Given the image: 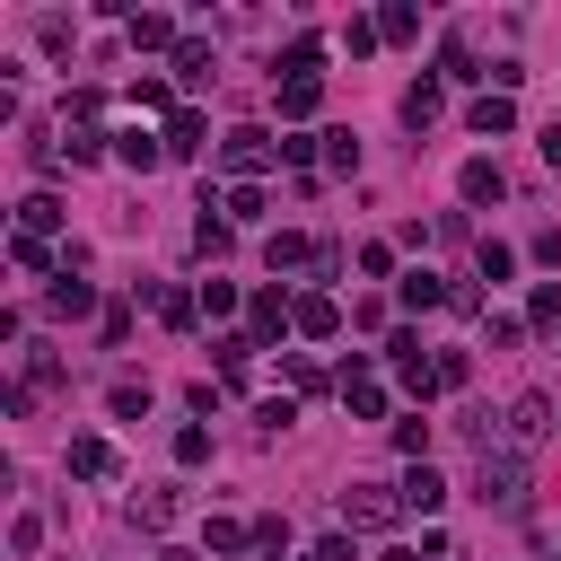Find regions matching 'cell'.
Returning a JSON list of instances; mask_svg holds the SVG:
<instances>
[{"label":"cell","instance_id":"32","mask_svg":"<svg viewBox=\"0 0 561 561\" xmlns=\"http://www.w3.org/2000/svg\"><path fill=\"white\" fill-rule=\"evenodd\" d=\"M377 44H386V35H377V18H351V26H342V53H351V61H359V53H377Z\"/></svg>","mask_w":561,"mask_h":561},{"label":"cell","instance_id":"17","mask_svg":"<svg viewBox=\"0 0 561 561\" xmlns=\"http://www.w3.org/2000/svg\"><path fill=\"white\" fill-rule=\"evenodd\" d=\"M44 307H53V316H88V307H96V289H88V280H70V263H61V280L44 289Z\"/></svg>","mask_w":561,"mask_h":561},{"label":"cell","instance_id":"25","mask_svg":"<svg viewBox=\"0 0 561 561\" xmlns=\"http://www.w3.org/2000/svg\"><path fill=\"white\" fill-rule=\"evenodd\" d=\"M131 526H149V535L175 526V491H140V500H131Z\"/></svg>","mask_w":561,"mask_h":561},{"label":"cell","instance_id":"4","mask_svg":"<svg viewBox=\"0 0 561 561\" xmlns=\"http://www.w3.org/2000/svg\"><path fill=\"white\" fill-rule=\"evenodd\" d=\"M552 421H561V403H552V394H517V403H508V421H500V447H508V456H526Z\"/></svg>","mask_w":561,"mask_h":561},{"label":"cell","instance_id":"31","mask_svg":"<svg viewBox=\"0 0 561 561\" xmlns=\"http://www.w3.org/2000/svg\"><path fill=\"white\" fill-rule=\"evenodd\" d=\"M526 324H561V280H535V298H526Z\"/></svg>","mask_w":561,"mask_h":561},{"label":"cell","instance_id":"9","mask_svg":"<svg viewBox=\"0 0 561 561\" xmlns=\"http://www.w3.org/2000/svg\"><path fill=\"white\" fill-rule=\"evenodd\" d=\"M114 158H123L131 175H149V167L167 158V131H140V123H131V131H114Z\"/></svg>","mask_w":561,"mask_h":561},{"label":"cell","instance_id":"41","mask_svg":"<svg viewBox=\"0 0 561 561\" xmlns=\"http://www.w3.org/2000/svg\"><path fill=\"white\" fill-rule=\"evenodd\" d=\"M131 105H149V114H175V105H167V79H131Z\"/></svg>","mask_w":561,"mask_h":561},{"label":"cell","instance_id":"19","mask_svg":"<svg viewBox=\"0 0 561 561\" xmlns=\"http://www.w3.org/2000/svg\"><path fill=\"white\" fill-rule=\"evenodd\" d=\"M316 105H324V79H280V114L289 123H307Z\"/></svg>","mask_w":561,"mask_h":561},{"label":"cell","instance_id":"3","mask_svg":"<svg viewBox=\"0 0 561 561\" xmlns=\"http://www.w3.org/2000/svg\"><path fill=\"white\" fill-rule=\"evenodd\" d=\"M245 333H254V351H272L280 333H298V298L272 280V289H254V307H245Z\"/></svg>","mask_w":561,"mask_h":561},{"label":"cell","instance_id":"27","mask_svg":"<svg viewBox=\"0 0 561 561\" xmlns=\"http://www.w3.org/2000/svg\"><path fill=\"white\" fill-rule=\"evenodd\" d=\"M394 447H403L412 465H430V421H421V412H403V421H394Z\"/></svg>","mask_w":561,"mask_h":561},{"label":"cell","instance_id":"39","mask_svg":"<svg viewBox=\"0 0 561 561\" xmlns=\"http://www.w3.org/2000/svg\"><path fill=\"white\" fill-rule=\"evenodd\" d=\"M202 456H210V430L184 421V430H175V465H202Z\"/></svg>","mask_w":561,"mask_h":561},{"label":"cell","instance_id":"15","mask_svg":"<svg viewBox=\"0 0 561 561\" xmlns=\"http://www.w3.org/2000/svg\"><path fill=\"white\" fill-rule=\"evenodd\" d=\"M438 105H447V96H438V79H412V88H403V123H412V131H430V123H438Z\"/></svg>","mask_w":561,"mask_h":561},{"label":"cell","instance_id":"21","mask_svg":"<svg viewBox=\"0 0 561 561\" xmlns=\"http://www.w3.org/2000/svg\"><path fill=\"white\" fill-rule=\"evenodd\" d=\"M219 210H228V228H254V219H263V184H228Z\"/></svg>","mask_w":561,"mask_h":561},{"label":"cell","instance_id":"38","mask_svg":"<svg viewBox=\"0 0 561 561\" xmlns=\"http://www.w3.org/2000/svg\"><path fill=\"white\" fill-rule=\"evenodd\" d=\"M140 412H149V386L123 377V386H114V421H140Z\"/></svg>","mask_w":561,"mask_h":561},{"label":"cell","instance_id":"37","mask_svg":"<svg viewBox=\"0 0 561 561\" xmlns=\"http://www.w3.org/2000/svg\"><path fill=\"white\" fill-rule=\"evenodd\" d=\"M158 316H167V324H193V316H202V298H184V289H158Z\"/></svg>","mask_w":561,"mask_h":561},{"label":"cell","instance_id":"24","mask_svg":"<svg viewBox=\"0 0 561 561\" xmlns=\"http://www.w3.org/2000/svg\"><path fill=\"white\" fill-rule=\"evenodd\" d=\"M175 79H184V88H202V79H210V44H202V35H184V44H175Z\"/></svg>","mask_w":561,"mask_h":561},{"label":"cell","instance_id":"13","mask_svg":"<svg viewBox=\"0 0 561 561\" xmlns=\"http://www.w3.org/2000/svg\"><path fill=\"white\" fill-rule=\"evenodd\" d=\"M342 403H351L359 421H386V386H377V377H368L359 359H351V377H342Z\"/></svg>","mask_w":561,"mask_h":561},{"label":"cell","instance_id":"10","mask_svg":"<svg viewBox=\"0 0 561 561\" xmlns=\"http://www.w3.org/2000/svg\"><path fill=\"white\" fill-rule=\"evenodd\" d=\"M394 491H403V508H412V517H438V508H447V482H438L430 465H412V473H403Z\"/></svg>","mask_w":561,"mask_h":561},{"label":"cell","instance_id":"30","mask_svg":"<svg viewBox=\"0 0 561 561\" xmlns=\"http://www.w3.org/2000/svg\"><path fill=\"white\" fill-rule=\"evenodd\" d=\"M202 316L228 324V316H237V280H202Z\"/></svg>","mask_w":561,"mask_h":561},{"label":"cell","instance_id":"28","mask_svg":"<svg viewBox=\"0 0 561 561\" xmlns=\"http://www.w3.org/2000/svg\"><path fill=\"white\" fill-rule=\"evenodd\" d=\"M202 543L228 561V552H245V543H254V526H237V517H210V535H202Z\"/></svg>","mask_w":561,"mask_h":561},{"label":"cell","instance_id":"34","mask_svg":"<svg viewBox=\"0 0 561 561\" xmlns=\"http://www.w3.org/2000/svg\"><path fill=\"white\" fill-rule=\"evenodd\" d=\"M324 167L351 175V167H359V140H351V131H324Z\"/></svg>","mask_w":561,"mask_h":561},{"label":"cell","instance_id":"40","mask_svg":"<svg viewBox=\"0 0 561 561\" xmlns=\"http://www.w3.org/2000/svg\"><path fill=\"white\" fill-rule=\"evenodd\" d=\"M438 79H482V70H473V53H465V44H447V53H438Z\"/></svg>","mask_w":561,"mask_h":561},{"label":"cell","instance_id":"18","mask_svg":"<svg viewBox=\"0 0 561 561\" xmlns=\"http://www.w3.org/2000/svg\"><path fill=\"white\" fill-rule=\"evenodd\" d=\"M298 333H307V342H333V333H342V307H333V298H298Z\"/></svg>","mask_w":561,"mask_h":561},{"label":"cell","instance_id":"29","mask_svg":"<svg viewBox=\"0 0 561 561\" xmlns=\"http://www.w3.org/2000/svg\"><path fill=\"white\" fill-rule=\"evenodd\" d=\"M9 263H18V272H53V245H44V237H9Z\"/></svg>","mask_w":561,"mask_h":561},{"label":"cell","instance_id":"7","mask_svg":"<svg viewBox=\"0 0 561 561\" xmlns=\"http://www.w3.org/2000/svg\"><path fill=\"white\" fill-rule=\"evenodd\" d=\"M123 35H131V53H175L184 35H175V18H158V9H131L123 18Z\"/></svg>","mask_w":561,"mask_h":561},{"label":"cell","instance_id":"11","mask_svg":"<svg viewBox=\"0 0 561 561\" xmlns=\"http://www.w3.org/2000/svg\"><path fill=\"white\" fill-rule=\"evenodd\" d=\"M456 193H465V202H500V193H508V175H500L491 158H465V167H456Z\"/></svg>","mask_w":561,"mask_h":561},{"label":"cell","instance_id":"23","mask_svg":"<svg viewBox=\"0 0 561 561\" xmlns=\"http://www.w3.org/2000/svg\"><path fill=\"white\" fill-rule=\"evenodd\" d=\"M210 359H219V377L237 386V377H245V359H254V333H219V342H210Z\"/></svg>","mask_w":561,"mask_h":561},{"label":"cell","instance_id":"8","mask_svg":"<svg viewBox=\"0 0 561 561\" xmlns=\"http://www.w3.org/2000/svg\"><path fill=\"white\" fill-rule=\"evenodd\" d=\"M202 149H210V123H202L193 105H175V114H167V158H202Z\"/></svg>","mask_w":561,"mask_h":561},{"label":"cell","instance_id":"12","mask_svg":"<svg viewBox=\"0 0 561 561\" xmlns=\"http://www.w3.org/2000/svg\"><path fill=\"white\" fill-rule=\"evenodd\" d=\"M447 289H456V280H438V272H403V280H394V298H403L412 316H430V307H447Z\"/></svg>","mask_w":561,"mask_h":561},{"label":"cell","instance_id":"26","mask_svg":"<svg viewBox=\"0 0 561 561\" xmlns=\"http://www.w3.org/2000/svg\"><path fill=\"white\" fill-rule=\"evenodd\" d=\"M377 35H386V44H412V35H421V9H403V0L377 9Z\"/></svg>","mask_w":561,"mask_h":561},{"label":"cell","instance_id":"16","mask_svg":"<svg viewBox=\"0 0 561 561\" xmlns=\"http://www.w3.org/2000/svg\"><path fill=\"white\" fill-rule=\"evenodd\" d=\"M53 228H61V202L53 193H26L18 202V237H53Z\"/></svg>","mask_w":561,"mask_h":561},{"label":"cell","instance_id":"20","mask_svg":"<svg viewBox=\"0 0 561 561\" xmlns=\"http://www.w3.org/2000/svg\"><path fill=\"white\" fill-rule=\"evenodd\" d=\"M465 123H473L482 140H500V131L517 123V105H508V96H473V114H465Z\"/></svg>","mask_w":561,"mask_h":561},{"label":"cell","instance_id":"42","mask_svg":"<svg viewBox=\"0 0 561 561\" xmlns=\"http://www.w3.org/2000/svg\"><path fill=\"white\" fill-rule=\"evenodd\" d=\"M289 421H298V403H289V394H280V403H263V412H254V430H263V438H272V430H289Z\"/></svg>","mask_w":561,"mask_h":561},{"label":"cell","instance_id":"5","mask_svg":"<svg viewBox=\"0 0 561 561\" xmlns=\"http://www.w3.org/2000/svg\"><path fill=\"white\" fill-rule=\"evenodd\" d=\"M386 359H394V377H403V394H438V359L421 351V333H386Z\"/></svg>","mask_w":561,"mask_h":561},{"label":"cell","instance_id":"43","mask_svg":"<svg viewBox=\"0 0 561 561\" xmlns=\"http://www.w3.org/2000/svg\"><path fill=\"white\" fill-rule=\"evenodd\" d=\"M298 561H351V543H342V535H324V543H307Z\"/></svg>","mask_w":561,"mask_h":561},{"label":"cell","instance_id":"6","mask_svg":"<svg viewBox=\"0 0 561 561\" xmlns=\"http://www.w3.org/2000/svg\"><path fill=\"white\" fill-rule=\"evenodd\" d=\"M403 517V491H386V482H351L342 491V526H394Z\"/></svg>","mask_w":561,"mask_h":561},{"label":"cell","instance_id":"33","mask_svg":"<svg viewBox=\"0 0 561 561\" xmlns=\"http://www.w3.org/2000/svg\"><path fill=\"white\" fill-rule=\"evenodd\" d=\"M316 140L324 131H280V167H316Z\"/></svg>","mask_w":561,"mask_h":561},{"label":"cell","instance_id":"22","mask_svg":"<svg viewBox=\"0 0 561 561\" xmlns=\"http://www.w3.org/2000/svg\"><path fill=\"white\" fill-rule=\"evenodd\" d=\"M210 210H219V202H202V219H193V245H202V254L219 263V254L237 245V228H228V219H210Z\"/></svg>","mask_w":561,"mask_h":561},{"label":"cell","instance_id":"44","mask_svg":"<svg viewBox=\"0 0 561 561\" xmlns=\"http://www.w3.org/2000/svg\"><path fill=\"white\" fill-rule=\"evenodd\" d=\"M543 167H561V123H552V131H543Z\"/></svg>","mask_w":561,"mask_h":561},{"label":"cell","instance_id":"2","mask_svg":"<svg viewBox=\"0 0 561 561\" xmlns=\"http://www.w3.org/2000/svg\"><path fill=\"white\" fill-rule=\"evenodd\" d=\"M272 158H280V140H272V131H254V123H245V131H219V167H228L237 184H254Z\"/></svg>","mask_w":561,"mask_h":561},{"label":"cell","instance_id":"14","mask_svg":"<svg viewBox=\"0 0 561 561\" xmlns=\"http://www.w3.org/2000/svg\"><path fill=\"white\" fill-rule=\"evenodd\" d=\"M70 473H79V482H105V473H114V447H105L96 430H79V438H70Z\"/></svg>","mask_w":561,"mask_h":561},{"label":"cell","instance_id":"45","mask_svg":"<svg viewBox=\"0 0 561 561\" xmlns=\"http://www.w3.org/2000/svg\"><path fill=\"white\" fill-rule=\"evenodd\" d=\"M377 561H421V552H412V543H394V552H377Z\"/></svg>","mask_w":561,"mask_h":561},{"label":"cell","instance_id":"1","mask_svg":"<svg viewBox=\"0 0 561 561\" xmlns=\"http://www.w3.org/2000/svg\"><path fill=\"white\" fill-rule=\"evenodd\" d=\"M473 500H482V508H526V456L482 447V465H473Z\"/></svg>","mask_w":561,"mask_h":561},{"label":"cell","instance_id":"35","mask_svg":"<svg viewBox=\"0 0 561 561\" xmlns=\"http://www.w3.org/2000/svg\"><path fill=\"white\" fill-rule=\"evenodd\" d=\"M517 272V245H500V237H482V280H508Z\"/></svg>","mask_w":561,"mask_h":561},{"label":"cell","instance_id":"36","mask_svg":"<svg viewBox=\"0 0 561 561\" xmlns=\"http://www.w3.org/2000/svg\"><path fill=\"white\" fill-rule=\"evenodd\" d=\"M263 263H272V272H280V263H307V237H289V228H280V237L263 245Z\"/></svg>","mask_w":561,"mask_h":561}]
</instances>
